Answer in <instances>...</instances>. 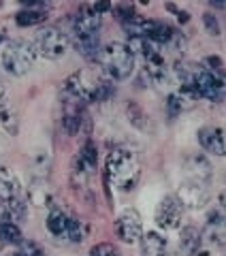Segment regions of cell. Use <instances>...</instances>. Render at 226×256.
Segmentation results:
<instances>
[{"mask_svg":"<svg viewBox=\"0 0 226 256\" xmlns=\"http://www.w3.org/2000/svg\"><path fill=\"white\" fill-rule=\"evenodd\" d=\"M47 20V11L43 9H22L18 13V26H24V28H30V26H38V24H43Z\"/></svg>","mask_w":226,"mask_h":256,"instance_id":"obj_23","label":"cell"},{"mask_svg":"<svg viewBox=\"0 0 226 256\" xmlns=\"http://www.w3.org/2000/svg\"><path fill=\"white\" fill-rule=\"evenodd\" d=\"M100 64L111 82L113 79H126L130 77L134 68V54L126 43L113 41L104 45V50L100 52Z\"/></svg>","mask_w":226,"mask_h":256,"instance_id":"obj_3","label":"cell"},{"mask_svg":"<svg viewBox=\"0 0 226 256\" xmlns=\"http://www.w3.org/2000/svg\"><path fill=\"white\" fill-rule=\"evenodd\" d=\"M143 62H145V73H148V77L156 86H166L168 84V68H166V62H164L162 54H156V56H152V58L143 60Z\"/></svg>","mask_w":226,"mask_h":256,"instance_id":"obj_17","label":"cell"},{"mask_svg":"<svg viewBox=\"0 0 226 256\" xmlns=\"http://www.w3.org/2000/svg\"><path fill=\"white\" fill-rule=\"evenodd\" d=\"M72 45H75V50L84 56L86 60H98L100 58V36L98 32H94V34H84V36H75V41H72Z\"/></svg>","mask_w":226,"mask_h":256,"instance_id":"obj_16","label":"cell"},{"mask_svg":"<svg viewBox=\"0 0 226 256\" xmlns=\"http://www.w3.org/2000/svg\"><path fill=\"white\" fill-rule=\"evenodd\" d=\"M141 178V162L134 152L116 148L109 152L107 162H104V184L109 188H120L122 192H128L136 186Z\"/></svg>","mask_w":226,"mask_h":256,"instance_id":"obj_1","label":"cell"},{"mask_svg":"<svg viewBox=\"0 0 226 256\" xmlns=\"http://www.w3.org/2000/svg\"><path fill=\"white\" fill-rule=\"evenodd\" d=\"M177 198L182 201L184 207H192V210H198V207L207 205L209 201V190H207V184H200L194 180H188L182 184L180 188V194Z\"/></svg>","mask_w":226,"mask_h":256,"instance_id":"obj_10","label":"cell"},{"mask_svg":"<svg viewBox=\"0 0 226 256\" xmlns=\"http://www.w3.org/2000/svg\"><path fill=\"white\" fill-rule=\"evenodd\" d=\"M0 242L6 246H22L24 244V235L20 226L15 222H4L0 224Z\"/></svg>","mask_w":226,"mask_h":256,"instance_id":"obj_25","label":"cell"},{"mask_svg":"<svg viewBox=\"0 0 226 256\" xmlns=\"http://www.w3.org/2000/svg\"><path fill=\"white\" fill-rule=\"evenodd\" d=\"M220 205H222V210L226 212V188L220 192Z\"/></svg>","mask_w":226,"mask_h":256,"instance_id":"obj_36","label":"cell"},{"mask_svg":"<svg viewBox=\"0 0 226 256\" xmlns=\"http://www.w3.org/2000/svg\"><path fill=\"white\" fill-rule=\"evenodd\" d=\"M198 143L214 156H226V130L222 126H203L198 130Z\"/></svg>","mask_w":226,"mask_h":256,"instance_id":"obj_9","label":"cell"},{"mask_svg":"<svg viewBox=\"0 0 226 256\" xmlns=\"http://www.w3.org/2000/svg\"><path fill=\"white\" fill-rule=\"evenodd\" d=\"M90 256H124V254L120 252V248L113 246V244H98L90 250Z\"/></svg>","mask_w":226,"mask_h":256,"instance_id":"obj_29","label":"cell"},{"mask_svg":"<svg viewBox=\"0 0 226 256\" xmlns=\"http://www.w3.org/2000/svg\"><path fill=\"white\" fill-rule=\"evenodd\" d=\"M184 220V205L177 196L168 194L164 196L160 205L156 207V224L164 230H175L182 226Z\"/></svg>","mask_w":226,"mask_h":256,"instance_id":"obj_6","label":"cell"},{"mask_svg":"<svg viewBox=\"0 0 226 256\" xmlns=\"http://www.w3.org/2000/svg\"><path fill=\"white\" fill-rule=\"evenodd\" d=\"M0 126L4 128V132L9 134H18V114H15V109L11 105H6V102L0 100Z\"/></svg>","mask_w":226,"mask_h":256,"instance_id":"obj_24","label":"cell"},{"mask_svg":"<svg viewBox=\"0 0 226 256\" xmlns=\"http://www.w3.org/2000/svg\"><path fill=\"white\" fill-rule=\"evenodd\" d=\"M194 256H209V252H200V250H198V252H196Z\"/></svg>","mask_w":226,"mask_h":256,"instance_id":"obj_38","label":"cell"},{"mask_svg":"<svg viewBox=\"0 0 226 256\" xmlns=\"http://www.w3.org/2000/svg\"><path fill=\"white\" fill-rule=\"evenodd\" d=\"M175 77L180 79V86H186V88H194L196 90V84L200 75L205 73V66H200L196 62H188V60H182L175 64Z\"/></svg>","mask_w":226,"mask_h":256,"instance_id":"obj_14","label":"cell"},{"mask_svg":"<svg viewBox=\"0 0 226 256\" xmlns=\"http://www.w3.org/2000/svg\"><path fill=\"white\" fill-rule=\"evenodd\" d=\"M79 158L86 162V166L90 171L96 169V164H98V152H96V146H94V141L88 139L86 141V146L82 148V152H79Z\"/></svg>","mask_w":226,"mask_h":256,"instance_id":"obj_26","label":"cell"},{"mask_svg":"<svg viewBox=\"0 0 226 256\" xmlns=\"http://www.w3.org/2000/svg\"><path fill=\"white\" fill-rule=\"evenodd\" d=\"M47 228H50V233L56 235V237H66L68 216L56 207V210H52L50 216H47Z\"/></svg>","mask_w":226,"mask_h":256,"instance_id":"obj_21","label":"cell"},{"mask_svg":"<svg viewBox=\"0 0 226 256\" xmlns=\"http://www.w3.org/2000/svg\"><path fill=\"white\" fill-rule=\"evenodd\" d=\"M86 118L88 116L84 114L82 100H77L75 105H68L66 109H64V114H62V128H64V132L70 134V137H72V134H77L79 130H82V124H84Z\"/></svg>","mask_w":226,"mask_h":256,"instance_id":"obj_15","label":"cell"},{"mask_svg":"<svg viewBox=\"0 0 226 256\" xmlns=\"http://www.w3.org/2000/svg\"><path fill=\"white\" fill-rule=\"evenodd\" d=\"M36 58V50L34 43H28L24 38H15V41H9L2 52H0V64L6 73L11 75H26L28 70L32 68Z\"/></svg>","mask_w":226,"mask_h":256,"instance_id":"obj_4","label":"cell"},{"mask_svg":"<svg viewBox=\"0 0 226 256\" xmlns=\"http://www.w3.org/2000/svg\"><path fill=\"white\" fill-rule=\"evenodd\" d=\"M22 252L26 256H47L34 242H26V239H24V244H22Z\"/></svg>","mask_w":226,"mask_h":256,"instance_id":"obj_32","label":"cell"},{"mask_svg":"<svg viewBox=\"0 0 226 256\" xmlns=\"http://www.w3.org/2000/svg\"><path fill=\"white\" fill-rule=\"evenodd\" d=\"M34 50L38 56H43L47 60H60L68 50V38L58 28H45L36 34Z\"/></svg>","mask_w":226,"mask_h":256,"instance_id":"obj_5","label":"cell"},{"mask_svg":"<svg viewBox=\"0 0 226 256\" xmlns=\"http://www.w3.org/2000/svg\"><path fill=\"white\" fill-rule=\"evenodd\" d=\"M28 198L32 201V205H36V207H47V210H56V205H54V194H52V190L45 186V182L41 184H34L30 190H28Z\"/></svg>","mask_w":226,"mask_h":256,"instance_id":"obj_19","label":"cell"},{"mask_svg":"<svg viewBox=\"0 0 226 256\" xmlns=\"http://www.w3.org/2000/svg\"><path fill=\"white\" fill-rule=\"evenodd\" d=\"M66 239L72 244H82L84 242V228L82 222L75 218H68V228H66Z\"/></svg>","mask_w":226,"mask_h":256,"instance_id":"obj_27","label":"cell"},{"mask_svg":"<svg viewBox=\"0 0 226 256\" xmlns=\"http://www.w3.org/2000/svg\"><path fill=\"white\" fill-rule=\"evenodd\" d=\"M4 34H6V32H4V28L0 26V41H2V38H4Z\"/></svg>","mask_w":226,"mask_h":256,"instance_id":"obj_37","label":"cell"},{"mask_svg":"<svg viewBox=\"0 0 226 256\" xmlns=\"http://www.w3.org/2000/svg\"><path fill=\"white\" fill-rule=\"evenodd\" d=\"M100 28V13L94 11V6H82L79 13L72 20V32L75 36H84V34H94Z\"/></svg>","mask_w":226,"mask_h":256,"instance_id":"obj_12","label":"cell"},{"mask_svg":"<svg viewBox=\"0 0 226 256\" xmlns=\"http://www.w3.org/2000/svg\"><path fill=\"white\" fill-rule=\"evenodd\" d=\"M186 171H188V180H194L200 184H207L212 180V162L203 154H192L186 158Z\"/></svg>","mask_w":226,"mask_h":256,"instance_id":"obj_13","label":"cell"},{"mask_svg":"<svg viewBox=\"0 0 226 256\" xmlns=\"http://www.w3.org/2000/svg\"><path fill=\"white\" fill-rule=\"evenodd\" d=\"M9 256H26L24 252H13V254H9Z\"/></svg>","mask_w":226,"mask_h":256,"instance_id":"obj_39","label":"cell"},{"mask_svg":"<svg viewBox=\"0 0 226 256\" xmlns=\"http://www.w3.org/2000/svg\"><path fill=\"white\" fill-rule=\"evenodd\" d=\"M166 9H168V11H171V13H175V15H177V20H180L182 24H186V22H188V20H190V15H188V11H180V9H177V6H175V4H168V6H166Z\"/></svg>","mask_w":226,"mask_h":256,"instance_id":"obj_35","label":"cell"},{"mask_svg":"<svg viewBox=\"0 0 226 256\" xmlns=\"http://www.w3.org/2000/svg\"><path fill=\"white\" fill-rule=\"evenodd\" d=\"M203 24H205V28H207V32H209L212 36H220V22H218L216 15L205 13V15H203Z\"/></svg>","mask_w":226,"mask_h":256,"instance_id":"obj_30","label":"cell"},{"mask_svg":"<svg viewBox=\"0 0 226 256\" xmlns=\"http://www.w3.org/2000/svg\"><path fill=\"white\" fill-rule=\"evenodd\" d=\"M64 90L82 102H102L111 98L116 92L109 77H100L88 73V70H77V73L68 75L64 82Z\"/></svg>","mask_w":226,"mask_h":256,"instance_id":"obj_2","label":"cell"},{"mask_svg":"<svg viewBox=\"0 0 226 256\" xmlns=\"http://www.w3.org/2000/svg\"><path fill=\"white\" fill-rule=\"evenodd\" d=\"M200 242H203V235H200L194 226H186L182 230V242H180V246H182V250L186 254L194 256L198 252V248H200Z\"/></svg>","mask_w":226,"mask_h":256,"instance_id":"obj_22","label":"cell"},{"mask_svg":"<svg viewBox=\"0 0 226 256\" xmlns=\"http://www.w3.org/2000/svg\"><path fill=\"white\" fill-rule=\"evenodd\" d=\"M116 233L124 244H136L143 237L141 216L136 210H124L116 220Z\"/></svg>","mask_w":226,"mask_h":256,"instance_id":"obj_7","label":"cell"},{"mask_svg":"<svg viewBox=\"0 0 226 256\" xmlns=\"http://www.w3.org/2000/svg\"><path fill=\"white\" fill-rule=\"evenodd\" d=\"M113 13H116V18L122 22V24H128L130 22L132 18H134V9L130 4H124V6H116V9H113Z\"/></svg>","mask_w":226,"mask_h":256,"instance_id":"obj_31","label":"cell"},{"mask_svg":"<svg viewBox=\"0 0 226 256\" xmlns=\"http://www.w3.org/2000/svg\"><path fill=\"white\" fill-rule=\"evenodd\" d=\"M20 180L9 169H0V201H13L20 198Z\"/></svg>","mask_w":226,"mask_h":256,"instance_id":"obj_18","label":"cell"},{"mask_svg":"<svg viewBox=\"0 0 226 256\" xmlns=\"http://www.w3.org/2000/svg\"><path fill=\"white\" fill-rule=\"evenodd\" d=\"M198 92L194 90V88H186L182 86L177 92H173L171 96H168V100H166V109H168V114H171V118L175 116H180L184 114V111H188L192 109L198 102Z\"/></svg>","mask_w":226,"mask_h":256,"instance_id":"obj_11","label":"cell"},{"mask_svg":"<svg viewBox=\"0 0 226 256\" xmlns=\"http://www.w3.org/2000/svg\"><path fill=\"white\" fill-rule=\"evenodd\" d=\"M207 228H218L226 230V212L224 210H214L207 216Z\"/></svg>","mask_w":226,"mask_h":256,"instance_id":"obj_28","label":"cell"},{"mask_svg":"<svg viewBox=\"0 0 226 256\" xmlns=\"http://www.w3.org/2000/svg\"><path fill=\"white\" fill-rule=\"evenodd\" d=\"M141 250L143 256H164L166 252V239L158 233H148L141 237Z\"/></svg>","mask_w":226,"mask_h":256,"instance_id":"obj_20","label":"cell"},{"mask_svg":"<svg viewBox=\"0 0 226 256\" xmlns=\"http://www.w3.org/2000/svg\"><path fill=\"white\" fill-rule=\"evenodd\" d=\"M196 92L200 98L218 102L226 96V79L222 77V73H218V70L205 68V73L200 75L198 84H196Z\"/></svg>","mask_w":226,"mask_h":256,"instance_id":"obj_8","label":"cell"},{"mask_svg":"<svg viewBox=\"0 0 226 256\" xmlns=\"http://www.w3.org/2000/svg\"><path fill=\"white\" fill-rule=\"evenodd\" d=\"M4 222H15V218H13L6 201H0V224H4Z\"/></svg>","mask_w":226,"mask_h":256,"instance_id":"obj_34","label":"cell"},{"mask_svg":"<svg viewBox=\"0 0 226 256\" xmlns=\"http://www.w3.org/2000/svg\"><path fill=\"white\" fill-rule=\"evenodd\" d=\"M128 118H130V122H132V124L141 126V124H139V120H143V111L136 107L134 102H130V105H128Z\"/></svg>","mask_w":226,"mask_h":256,"instance_id":"obj_33","label":"cell"}]
</instances>
